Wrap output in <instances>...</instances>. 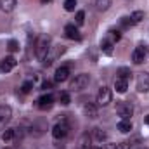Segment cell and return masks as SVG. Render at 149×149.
<instances>
[{"mask_svg": "<svg viewBox=\"0 0 149 149\" xmlns=\"http://www.w3.org/2000/svg\"><path fill=\"white\" fill-rule=\"evenodd\" d=\"M142 19H144V12H142V10H135V12H132V16H130L132 24H139Z\"/></svg>", "mask_w": 149, "mask_h": 149, "instance_id": "cell-22", "label": "cell"}, {"mask_svg": "<svg viewBox=\"0 0 149 149\" xmlns=\"http://www.w3.org/2000/svg\"><path fill=\"white\" fill-rule=\"evenodd\" d=\"M108 33H109V40H111L113 43H114V42H118V40L121 38V33H120V30H109Z\"/></svg>", "mask_w": 149, "mask_h": 149, "instance_id": "cell-26", "label": "cell"}, {"mask_svg": "<svg viewBox=\"0 0 149 149\" xmlns=\"http://www.w3.org/2000/svg\"><path fill=\"white\" fill-rule=\"evenodd\" d=\"M120 24H121L123 28H130V26H134V24H132V21H130V16L121 17V19H120Z\"/></svg>", "mask_w": 149, "mask_h": 149, "instance_id": "cell-31", "label": "cell"}, {"mask_svg": "<svg viewBox=\"0 0 149 149\" xmlns=\"http://www.w3.org/2000/svg\"><path fill=\"white\" fill-rule=\"evenodd\" d=\"M144 123H146V125H149V114L146 116V118H144Z\"/></svg>", "mask_w": 149, "mask_h": 149, "instance_id": "cell-34", "label": "cell"}, {"mask_svg": "<svg viewBox=\"0 0 149 149\" xmlns=\"http://www.w3.org/2000/svg\"><path fill=\"white\" fill-rule=\"evenodd\" d=\"M83 113H85V116L87 118H97L99 116V109H97V104H94V102H87L85 106H83Z\"/></svg>", "mask_w": 149, "mask_h": 149, "instance_id": "cell-13", "label": "cell"}, {"mask_svg": "<svg viewBox=\"0 0 149 149\" xmlns=\"http://www.w3.org/2000/svg\"><path fill=\"white\" fill-rule=\"evenodd\" d=\"M106 139H108V134L102 128H94V141L95 142L102 144V142H106Z\"/></svg>", "mask_w": 149, "mask_h": 149, "instance_id": "cell-17", "label": "cell"}, {"mask_svg": "<svg viewBox=\"0 0 149 149\" xmlns=\"http://www.w3.org/2000/svg\"><path fill=\"white\" fill-rule=\"evenodd\" d=\"M101 50H102L106 56H111L113 54V42L109 38H104V40L101 42Z\"/></svg>", "mask_w": 149, "mask_h": 149, "instance_id": "cell-18", "label": "cell"}, {"mask_svg": "<svg viewBox=\"0 0 149 149\" xmlns=\"http://www.w3.org/2000/svg\"><path fill=\"white\" fill-rule=\"evenodd\" d=\"M88 81H90V76L87 73H80L76 74L73 80H71V83H70V88L71 90H83L87 85H88Z\"/></svg>", "mask_w": 149, "mask_h": 149, "instance_id": "cell-3", "label": "cell"}, {"mask_svg": "<svg viewBox=\"0 0 149 149\" xmlns=\"http://www.w3.org/2000/svg\"><path fill=\"white\" fill-rule=\"evenodd\" d=\"M137 90L139 92H148L149 90V73L137 74Z\"/></svg>", "mask_w": 149, "mask_h": 149, "instance_id": "cell-9", "label": "cell"}, {"mask_svg": "<svg viewBox=\"0 0 149 149\" xmlns=\"http://www.w3.org/2000/svg\"><path fill=\"white\" fill-rule=\"evenodd\" d=\"M118 130L123 132V134H128V132L132 130V121H130V120H120V123H118Z\"/></svg>", "mask_w": 149, "mask_h": 149, "instance_id": "cell-20", "label": "cell"}, {"mask_svg": "<svg viewBox=\"0 0 149 149\" xmlns=\"http://www.w3.org/2000/svg\"><path fill=\"white\" fill-rule=\"evenodd\" d=\"M130 146H132V144H130L128 141H125V142H120V144H116V146H114V149H130Z\"/></svg>", "mask_w": 149, "mask_h": 149, "instance_id": "cell-32", "label": "cell"}, {"mask_svg": "<svg viewBox=\"0 0 149 149\" xmlns=\"http://www.w3.org/2000/svg\"><path fill=\"white\" fill-rule=\"evenodd\" d=\"M37 102H38L37 106L40 109H50L54 106V97H52V94H45V95H42L38 99Z\"/></svg>", "mask_w": 149, "mask_h": 149, "instance_id": "cell-10", "label": "cell"}, {"mask_svg": "<svg viewBox=\"0 0 149 149\" xmlns=\"http://www.w3.org/2000/svg\"><path fill=\"white\" fill-rule=\"evenodd\" d=\"M130 70H128V68H120V70H118V76H120V78H127V80H128V78H130Z\"/></svg>", "mask_w": 149, "mask_h": 149, "instance_id": "cell-30", "label": "cell"}, {"mask_svg": "<svg viewBox=\"0 0 149 149\" xmlns=\"http://www.w3.org/2000/svg\"><path fill=\"white\" fill-rule=\"evenodd\" d=\"M148 54H149V47H148Z\"/></svg>", "mask_w": 149, "mask_h": 149, "instance_id": "cell-36", "label": "cell"}, {"mask_svg": "<svg viewBox=\"0 0 149 149\" xmlns=\"http://www.w3.org/2000/svg\"><path fill=\"white\" fill-rule=\"evenodd\" d=\"M74 7H76V0H66V2H64V9H66L68 12H73Z\"/></svg>", "mask_w": 149, "mask_h": 149, "instance_id": "cell-29", "label": "cell"}, {"mask_svg": "<svg viewBox=\"0 0 149 149\" xmlns=\"http://www.w3.org/2000/svg\"><path fill=\"white\" fill-rule=\"evenodd\" d=\"M66 52V47L64 45H56V47H50V50H49V54H47V57L43 59V66H50L61 54H64Z\"/></svg>", "mask_w": 149, "mask_h": 149, "instance_id": "cell-4", "label": "cell"}, {"mask_svg": "<svg viewBox=\"0 0 149 149\" xmlns=\"http://www.w3.org/2000/svg\"><path fill=\"white\" fill-rule=\"evenodd\" d=\"M59 102H61L63 106H68V104L71 102V95H70V92H61V94H59Z\"/></svg>", "mask_w": 149, "mask_h": 149, "instance_id": "cell-23", "label": "cell"}, {"mask_svg": "<svg viewBox=\"0 0 149 149\" xmlns=\"http://www.w3.org/2000/svg\"><path fill=\"white\" fill-rule=\"evenodd\" d=\"M68 78H70V64H64V66H61V68H57V70H56L54 81L63 83V81H66Z\"/></svg>", "mask_w": 149, "mask_h": 149, "instance_id": "cell-8", "label": "cell"}, {"mask_svg": "<svg viewBox=\"0 0 149 149\" xmlns=\"http://www.w3.org/2000/svg\"><path fill=\"white\" fill-rule=\"evenodd\" d=\"M64 35L70 38V40H81V35H80V31H78V28L74 26V24H66L64 26Z\"/></svg>", "mask_w": 149, "mask_h": 149, "instance_id": "cell-11", "label": "cell"}, {"mask_svg": "<svg viewBox=\"0 0 149 149\" xmlns=\"http://www.w3.org/2000/svg\"><path fill=\"white\" fill-rule=\"evenodd\" d=\"M7 49H9V52H17L19 50V42L17 40H9Z\"/></svg>", "mask_w": 149, "mask_h": 149, "instance_id": "cell-25", "label": "cell"}, {"mask_svg": "<svg viewBox=\"0 0 149 149\" xmlns=\"http://www.w3.org/2000/svg\"><path fill=\"white\" fill-rule=\"evenodd\" d=\"M16 64H17V61H16L12 56H7V57L0 63V71H2V73H9Z\"/></svg>", "mask_w": 149, "mask_h": 149, "instance_id": "cell-12", "label": "cell"}, {"mask_svg": "<svg viewBox=\"0 0 149 149\" xmlns=\"http://www.w3.org/2000/svg\"><path fill=\"white\" fill-rule=\"evenodd\" d=\"M47 2H50V0H42V3H47Z\"/></svg>", "mask_w": 149, "mask_h": 149, "instance_id": "cell-35", "label": "cell"}, {"mask_svg": "<svg viewBox=\"0 0 149 149\" xmlns=\"http://www.w3.org/2000/svg\"><path fill=\"white\" fill-rule=\"evenodd\" d=\"M114 88H116V92L118 94H125L127 92V88H128V80L127 78H116L114 80Z\"/></svg>", "mask_w": 149, "mask_h": 149, "instance_id": "cell-15", "label": "cell"}, {"mask_svg": "<svg viewBox=\"0 0 149 149\" xmlns=\"http://www.w3.org/2000/svg\"><path fill=\"white\" fill-rule=\"evenodd\" d=\"M31 88H33V81H24L23 85H21V92L23 94H28V92H31Z\"/></svg>", "mask_w": 149, "mask_h": 149, "instance_id": "cell-28", "label": "cell"}, {"mask_svg": "<svg viewBox=\"0 0 149 149\" xmlns=\"http://www.w3.org/2000/svg\"><path fill=\"white\" fill-rule=\"evenodd\" d=\"M76 149H92V139L88 134H83L78 142H76Z\"/></svg>", "mask_w": 149, "mask_h": 149, "instance_id": "cell-14", "label": "cell"}, {"mask_svg": "<svg viewBox=\"0 0 149 149\" xmlns=\"http://www.w3.org/2000/svg\"><path fill=\"white\" fill-rule=\"evenodd\" d=\"M42 88H43V90L52 88V81H43V83H42Z\"/></svg>", "mask_w": 149, "mask_h": 149, "instance_id": "cell-33", "label": "cell"}, {"mask_svg": "<svg viewBox=\"0 0 149 149\" xmlns=\"http://www.w3.org/2000/svg\"><path fill=\"white\" fill-rule=\"evenodd\" d=\"M113 99V92L109 87H101L97 92V104L99 106H108Z\"/></svg>", "mask_w": 149, "mask_h": 149, "instance_id": "cell-6", "label": "cell"}, {"mask_svg": "<svg viewBox=\"0 0 149 149\" xmlns=\"http://www.w3.org/2000/svg\"><path fill=\"white\" fill-rule=\"evenodd\" d=\"M116 113L121 116V120H130V116L134 114V106L130 102H127V101H118Z\"/></svg>", "mask_w": 149, "mask_h": 149, "instance_id": "cell-5", "label": "cell"}, {"mask_svg": "<svg viewBox=\"0 0 149 149\" xmlns=\"http://www.w3.org/2000/svg\"><path fill=\"white\" fill-rule=\"evenodd\" d=\"M12 118V109L10 106H0V123H7L9 120Z\"/></svg>", "mask_w": 149, "mask_h": 149, "instance_id": "cell-16", "label": "cell"}, {"mask_svg": "<svg viewBox=\"0 0 149 149\" xmlns=\"http://www.w3.org/2000/svg\"><path fill=\"white\" fill-rule=\"evenodd\" d=\"M146 56H148V47L144 43H141L139 47H135V50L132 52V61L135 64H142L146 61Z\"/></svg>", "mask_w": 149, "mask_h": 149, "instance_id": "cell-7", "label": "cell"}, {"mask_svg": "<svg viewBox=\"0 0 149 149\" xmlns=\"http://www.w3.org/2000/svg\"><path fill=\"white\" fill-rule=\"evenodd\" d=\"M12 137H14V128H5L3 134H2V139L7 142V141H10Z\"/></svg>", "mask_w": 149, "mask_h": 149, "instance_id": "cell-27", "label": "cell"}, {"mask_svg": "<svg viewBox=\"0 0 149 149\" xmlns=\"http://www.w3.org/2000/svg\"><path fill=\"white\" fill-rule=\"evenodd\" d=\"M16 7V0H0V9L3 12H10Z\"/></svg>", "mask_w": 149, "mask_h": 149, "instance_id": "cell-19", "label": "cell"}, {"mask_svg": "<svg viewBox=\"0 0 149 149\" xmlns=\"http://www.w3.org/2000/svg\"><path fill=\"white\" fill-rule=\"evenodd\" d=\"M7 149H10V148H7Z\"/></svg>", "mask_w": 149, "mask_h": 149, "instance_id": "cell-37", "label": "cell"}, {"mask_svg": "<svg viewBox=\"0 0 149 149\" xmlns=\"http://www.w3.org/2000/svg\"><path fill=\"white\" fill-rule=\"evenodd\" d=\"M111 7V0H95V9L99 12H104Z\"/></svg>", "mask_w": 149, "mask_h": 149, "instance_id": "cell-21", "label": "cell"}, {"mask_svg": "<svg viewBox=\"0 0 149 149\" xmlns=\"http://www.w3.org/2000/svg\"><path fill=\"white\" fill-rule=\"evenodd\" d=\"M50 50V37L49 35H40L37 40V45H35V56H37L38 61H43L47 57Z\"/></svg>", "mask_w": 149, "mask_h": 149, "instance_id": "cell-2", "label": "cell"}, {"mask_svg": "<svg viewBox=\"0 0 149 149\" xmlns=\"http://www.w3.org/2000/svg\"><path fill=\"white\" fill-rule=\"evenodd\" d=\"M74 23H76V26H81V24L85 23V12H83V10H78V12H76Z\"/></svg>", "mask_w": 149, "mask_h": 149, "instance_id": "cell-24", "label": "cell"}, {"mask_svg": "<svg viewBox=\"0 0 149 149\" xmlns=\"http://www.w3.org/2000/svg\"><path fill=\"white\" fill-rule=\"evenodd\" d=\"M70 128H71V123H70V118H68V114H63V118H61V121H57L56 125H54V128H52V135H54V139H64L68 134H70Z\"/></svg>", "mask_w": 149, "mask_h": 149, "instance_id": "cell-1", "label": "cell"}]
</instances>
